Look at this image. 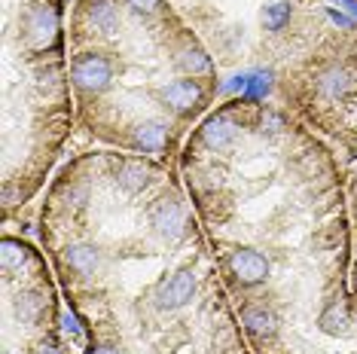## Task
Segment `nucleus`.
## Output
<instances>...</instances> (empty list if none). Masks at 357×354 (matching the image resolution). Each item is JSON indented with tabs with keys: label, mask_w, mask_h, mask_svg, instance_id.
<instances>
[{
	"label": "nucleus",
	"mask_w": 357,
	"mask_h": 354,
	"mask_svg": "<svg viewBox=\"0 0 357 354\" xmlns=\"http://www.w3.org/2000/svg\"><path fill=\"white\" fill-rule=\"evenodd\" d=\"M241 95L287 104L357 46L354 0H168Z\"/></svg>",
	"instance_id": "obj_4"
},
{
	"label": "nucleus",
	"mask_w": 357,
	"mask_h": 354,
	"mask_svg": "<svg viewBox=\"0 0 357 354\" xmlns=\"http://www.w3.org/2000/svg\"><path fill=\"white\" fill-rule=\"evenodd\" d=\"M68 64L79 128L168 165L220 86L214 55L168 0H74Z\"/></svg>",
	"instance_id": "obj_3"
},
{
	"label": "nucleus",
	"mask_w": 357,
	"mask_h": 354,
	"mask_svg": "<svg viewBox=\"0 0 357 354\" xmlns=\"http://www.w3.org/2000/svg\"><path fill=\"white\" fill-rule=\"evenodd\" d=\"M354 3H357V0H354Z\"/></svg>",
	"instance_id": "obj_6"
},
{
	"label": "nucleus",
	"mask_w": 357,
	"mask_h": 354,
	"mask_svg": "<svg viewBox=\"0 0 357 354\" xmlns=\"http://www.w3.org/2000/svg\"><path fill=\"white\" fill-rule=\"evenodd\" d=\"M61 0H3V208L34 199L74 123Z\"/></svg>",
	"instance_id": "obj_5"
},
{
	"label": "nucleus",
	"mask_w": 357,
	"mask_h": 354,
	"mask_svg": "<svg viewBox=\"0 0 357 354\" xmlns=\"http://www.w3.org/2000/svg\"><path fill=\"white\" fill-rule=\"evenodd\" d=\"M181 177L254 354H357V52L294 107L217 104Z\"/></svg>",
	"instance_id": "obj_1"
},
{
	"label": "nucleus",
	"mask_w": 357,
	"mask_h": 354,
	"mask_svg": "<svg viewBox=\"0 0 357 354\" xmlns=\"http://www.w3.org/2000/svg\"><path fill=\"white\" fill-rule=\"evenodd\" d=\"M40 238L86 354H254L168 162L79 153L46 192Z\"/></svg>",
	"instance_id": "obj_2"
}]
</instances>
